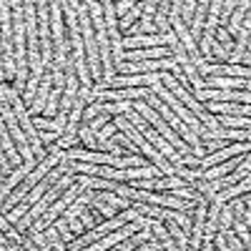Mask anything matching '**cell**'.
Segmentation results:
<instances>
[{"label":"cell","instance_id":"obj_1","mask_svg":"<svg viewBox=\"0 0 251 251\" xmlns=\"http://www.w3.org/2000/svg\"><path fill=\"white\" fill-rule=\"evenodd\" d=\"M91 20L96 28V40H98V50H100V63H103V80H113L116 78V63H113V50H111V38L106 28V13H103V3H88ZM100 80V83H103Z\"/></svg>","mask_w":251,"mask_h":251},{"label":"cell","instance_id":"obj_2","mask_svg":"<svg viewBox=\"0 0 251 251\" xmlns=\"http://www.w3.org/2000/svg\"><path fill=\"white\" fill-rule=\"evenodd\" d=\"M75 10H78V20H80V30H83V43H86V58H88L91 78H96L100 83L103 80V63H100V50H98L96 28H93V20H91L88 3H78L75 0Z\"/></svg>","mask_w":251,"mask_h":251},{"label":"cell","instance_id":"obj_3","mask_svg":"<svg viewBox=\"0 0 251 251\" xmlns=\"http://www.w3.org/2000/svg\"><path fill=\"white\" fill-rule=\"evenodd\" d=\"M66 174H71V163H68V158H63V161L55 166V169H53V171H50V174H48L43 181H40V183L33 188V191H30L28 196H25V201H23V203H18V206L13 208V211H10V214H5V216H8L10 221H15V224H18V221L23 219V216H25V214H28L30 208H33V206H35L40 199H43L48 191H50V188H53V186H55V183H58L63 176H66Z\"/></svg>","mask_w":251,"mask_h":251},{"label":"cell","instance_id":"obj_4","mask_svg":"<svg viewBox=\"0 0 251 251\" xmlns=\"http://www.w3.org/2000/svg\"><path fill=\"white\" fill-rule=\"evenodd\" d=\"M116 126H118V128H121V131H123L126 136H128L131 141H133V146H136V149H141V151H143L146 156L151 158V163L156 166V169H158V171H161L163 176H176V166H174V163H171L169 158H166V156H163L161 151H156L153 146H151L149 141L143 138V133H141V131L136 128V126H133V123H131L128 118H126V116H118V118H116Z\"/></svg>","mask_w":251,"mask_h":251},{"label":"cell","instance_id":"obj_5","mask_svg":"<svg viewBox=\"0 0 251 251\" xmlns=\"http://www.w3.org/2000/svg\"><path fill=\"white\" fill-rule=\"evenodd\" d=\"M133 111H136L146 123H149V126H153V128H156V131H158V133H161V136H163V138L169 141V143L174 146V149L178 151V156H194L191 146H188V143L176 133V131H171V126L166 123V121H163V118H161V116H158V113H156V111H153L146 100H136V103H133Z\"/></svg>","mask_w":251,"mask_h":251},{"label":"cell","instance_id":"obj_6","mask_svg":"<svg viewBox=\"0 0 251 251\" xmlns=\"http://www.w3.org/2000/svg\"><path fill=\"white\" fill-rule=\"evenodd\" d=\"M161 83H163V86L169 88V91H171V93H174V96H176V98L183 103V106H186L188 111H191V113H194V116H196V118H199V121L206 126L208 131H216V128H221V126H219V118H214V116H211V111L203 108L201 103H199L191 93H188V91L181 86V83H178L171 73H161Z\"/></svg>","mask_w":251,"mask_h":251},{"label":"cell","instance_id":"obj_7","mask_svg":"<svg viewBox=\"0 0 251 251\" xmlns=\"http://www.w3.org/2000/svg\"><path fill=\"white\" fill-rule=\"evenodd\" d=\"M73 183H78V178H75L73 174H66V176H63V178H60V181H58V183L50 188V191H48L43 199H40V201H38V203L30 208V211H28L23 219L18 221V228H20V231H28V228H30V226H33L38 219H43V216L48 214L50 203H55V201H58L63 194H66V191H68V188H71Z\"/></svg>","mask_w":251,"mask_h":251},{"label":"cell","instance_id":"obj_8","mask_svg":"<svg viewBox=\"0 0 251 251\" xmlns=\"http://www.w3.org/2000/svg\"><path fill=\"white\" fill-rule=\"evenodd\" d=\"M141 214L136 211V208L131 206L128 211H121L118 216H113V219H108L106 224H100V226H96L93 231H88V234H83L80 239H75L73 244H71V251H83L86 246H91V244H96L98 239H106L108 234H113V231H118V228H123L126 224H131V221H136Z\"/></svg>","mask_w":251,"mask_h":251},{"label":"cell","instance_id":"obj_9","mask_svg":"<svg viewBox=\"0 0 251 251\" xmlns=\"http://www.w3.org/2000/svg\"><path fill=\"white\" fill-rule=\"evenodd\" d=\"M126 118H128V121H131V123L136 126V128H138V131L143 133V138L149 141V143L153 146L156 151H161V153H163L166 158H169V161H171V163L176 166V169H178V166H183V156H178V151L174 149V146H171L169 141H166V138H163V136H161V133H158L156 128H151V126L146 123V121H143V118H141V116H138V113L133 111V108H131L128 113H126Z\"/></svg>","mask_w":251,"mask_h":251},{"label":"cell","instance_id":"obj_10","mask_svg":"<svg viewBox=\"0 0 251 251\" xmlns=\"http://www.w3.org/2000/svg\"><path fill=\"white\" fill-rule=\"evenodd\" d=\"M151 93H156V96H158V98H161V100H163V103H166V106H169L171 111H176V113H178V118H181V121H183V123H186L188 128H191L199 138H203V136L208 133L206 126H203V123H201V121H199V118L191 113V111H188V108L183 106V103H181V100H178V98H176V96L169 91V88L163 86L161 80L156 83V86H151Z\"/></svg>","mask_w":251,"mask_h":251},{"label":"cell","instance_id":"obj_11","mask_svg":"<svg viewBox=\"0 0 251 251\" xmlns=\"http://www.w3.org/2000/svg\"><path fill=\"white\" fill-rule=\"evenodd\" d=\"M141 228H146V219H143V216H138V219H136V221H131V224H126L123 228H118V231L108 234L106 239H100V241H96V244L86 246L83 251H108V249H113V246L123 244L126 239H131V236H133V231H141Z\"/></svg>","mask_w":251,"mask_h":251},{"label":"cell","instance_id":"obj_12","mask_svg":"<svg viewBox=\"0 0 251 251\" xmlns=\"http://www.w3.org/2000/svg\"><path fill=\"white\" fill-rule=\"evenodd\" d=\"M241 153H251V143L226 146V149H221V151H216V153H211V156L201 158L199 169H201V171H208V169H214V166H219V163H224V161H228V158H234V156H241Z\"/></svg>","mask_w":251,"mask_h":251},{"label":"cell","instance_id":"obj_13","mask_svg":"<svg viewBox=\"0 0 251 251\" xmlns=\"http://www.w3.org/2000/svg\"><path fill=\"white\" fill-rule=\"evenodd\" d=\"M169 43V35H136V38H123V48L126 50H141V48H163Z\"/></svg>","mask_w":251,"mask_h":251},{"label":"cell","instance_id":"obj_14","mask_svg":"<svg viewBox=\"0 0 251 251\" xmlns=\"http://www.w3.org/2000/svg\"><path fill=\"white\" fill-rule=\"evenodd\" d=\"M163 58H171L169 48H141V50H126L123 63H141V60H163Z\"/></svg>","mask_w":251,"mask_h":251},{"label":"cell","instance_id":"obj_15","mask_svg":"<svg viewBox=\"0 0 251 251\" xmlns=\"http://www.w3.org/2000/svg\"><path fill=\"white\" fill-rule=\"evenodd\" d=\"M38 8L35 3H25V30H28V53H38Z\"/></svg>","mask_w":251,"mask_h":251},{"label":"cell","instance_id":"obj_16","mask_svg":"<svg viewBox=\"0 0 251 251\" xmlns=\"http://www.w3.org/2000/svg\"><path fill=\"white\" fill-rule=\"evenodd\" d=\"M146 224L151 226L153 236L161 241V246H163L166 251H181V249H178V244H176V239L171 236V231H169V228H166V226H163L158 219H151V216H149V219H146Z\"/></svg>","mask_w":251,"mask_h":251},{"label":"cell","instance_id":"obj_17","mask_svg":"<svg viewBox=\"0 0 251 251\" xmlns=\"http://www.w3.org/2000/svg\"><path fill=\"white\" fill-rule=\"evenodd\" d=\"M50 91H53V75H46V78H43V86H40L38 93H35V100H33V106H30V113H46Z\"/></svg>","mask_w":251,"mask_h":251},{"label":"cell","instance_id":"obj_18","mask_svg":"<svg viewBox=\"0 0 251 251\" xmlns=\"http://www.w3.org/2000/svg\"><path fill=\"white\" fill-rule=\"evenodd\" d=\"M0 146H3V153L10 158V163L15 166V169H20V166H23V163H20V158H23V156H20V151L15 149V143L10 141V131H8L5 123L0 126Z\"/></svg>","mask_w":251,"mask_h":251},{"label":"cell","instance_id":"obj_19","mask_svg":"<svg viewBox=\"0 0 251 251\" xmlns=\"http://www.w3.org/2000/svg\"><path fill=\"white\" fill-rule=\"evenodd\" d=\"M249 8H251V0H244V3H239V8L234 10L231 20H228V25H226V33H228V35H239V30H241V25H244V20H246Z\"/></svg>","mask_w":251,"mask_h":251},{"label":"cell","instance_id":"obj_20","mask_svg":"<svg viewBox=\"0 0 251 251\" xmlns=\"http://www.w3.org/2000/svg\"><path fill=\"white\" fill-rule=\"evenodd\" d=\"M174 10L178 13V18L183 20V25L186 28H191V23H194V15H196V5L199 3H194V0H188V3H181V0H174Z\"/></svg>","mask_w":251,"mask_h":251},{"label":"cell","instance_id":"obj_21","mask_svg":"<svg viewBox=\"0 0 251 251\" xmlns=\"http://www.w3.org/2000/svg\"><path fill=\"white\" fill-rule=\"evenodd\" d=\"M169 13H171V3H161V5H158V13L153 15V23H156V30H161V35H169V33H171V23H169Z\"/></svg>","mask_w":251,"mask_h":251},{"label":"cell","instance_id":"obj_22","mask_svg":"<svg viewBox=\"0 0 251 251\" xmlns=\"http://www.w3.org/2000/svg\"><path fill=\"white\" fill-rule=\"evenodd\" d=\"M96 199L103 201V203H108V206H113V208H123V211H128V208H131V201H128V199H123V196H118V194H113V191H103V194H98Z\"/></svg>","mask_w":251,"mask_h":251},{"label":"cell","instance_id":"obj_23","mask_svg":"<svg viewBox=\"0 0 251 251\" xmlns=\"http://www.w3.org/2000/svg\"><path fill=\"white\" fill-rule=\"evenodd\" d=\"M166 224H171V228H169V231H171V236L176 239L178 249H181V251H188V234L183 231V228H181L176 221H166Z\"/></svg>","mask_w":251,"mask_h":251},{"label":"cell","instance_id":"obj_24","mask_svg":"<svg viewBox=\"0 0 251 251\" xmlns=\"http://www.w3.org/2000/svg\"><path fill=\"white\" fill-rule=\"evenodd\" d=\"M78 136L83 138V143L88 146V151H100V146H98V138H96V133H93V131L88 128V126H80Z\"/></svg>","mask_w":251,"mask_h":251},{"label":"cell","instance_id":"obj_25","mask_svg":"<svg viewBox=\"0 0 251 251\" xmlns=\"http://www.w3.org/2000/svg\"><path fill=\"white\" fill-rule=\"evenodd\" d=\"M141 13H143V3H136V5H133V10H131L128 15L118 20V23H121V28H123V30H131V23H136V18H138Z\"/></svg>","mask_w":251,"mask_h":251},{"label":"cell","instance_id":"obj_26","mask_svg":"<svg viewBox=\"0 0 251 251\" xmlns=\"http://www.w3.org/2000/svg\"><path fill=\"white\" fill-rule=\"evenodd\" d=\"M53 226L58 228V234H60V239H63V241H68V244H73V236H75V234L71 231V226H68V221H66V219L60 216V219H58V221H55Z\"/></svg>","mask_w":251,"mask_h":251},{"label":"cell","instance_id":"obj_27","mask_svg":"<svg viewBox=\"0 0 251 251\" xmlns=\"http://www.w3.org/2000/svg\"><path fill=\"white\" fill-rule=\"evenodd\" d=\"M0 226H3V234L13 239V244H23V236H20V234L15 231V228L10 226V219H8L5 214H3V219H0Z\"/></svg>","mask_w":251,"mask_h":251},{"label":"cell","instance_id":"obj_28","mask_svg":"<svg viewBox=\"0 0 251 251\" xmlns=\"http://www.w3.org/2000/svg\"><path fill=\"white\" fill-rule=\"evenodd\" d=\"M216 40L224 46V50H226L228 55L234 53V40H231V35L226 33V28H219V30H216Z\"/></svg>","mask_w":251,"mask_h":251},{"label":"cell","instance_id":"obj_29","mask_svg":"<svg viewBox=\"0 0 251 251\" xmlns=\"http://www.w3.org/2000/svg\"><path fill=\"white\" fill-rule=\"evenodd\" d=\"M108 121H111V116H108V113H100L96 121H91V123H88V128H91L93 133H98V131H103V128L108 126Z\"/></svg>","mask_w":251,"mask_h":251},{"label":"cell","instance_id":"obj_30","mask_svg":"<svg viewBox=\"0 0 251 251\" xmlns=\"http://www.w3.org/2000/svg\"><path fill=\"white\" fill-rule=\"evenodd\" d=\"M93 208H96V211H100L103 216H108V219H113V216H118L116 211H113V206H108V203H103V201H93Z\"/></svg>","mask_w":251,"mask_h":251},{"label":"cell","instance_id":"obj_31","mask_svg":"<svg viewBox=\"0 0 251 251\" xmlns=\"http://www.w3.org/2000/svg\"><path fill=\"white\" fill-rule=\"evenodd\" d=\"M78 219L83 221V226H86V228H96V216H93L91 211H86V208L80 211V216H78Z\"/></svg>","mask_w":251,"mask_h":251},{"label":"cell","instance_id":"obj_32","mask_svg":"<svg viewBox=\"0 0 251 251\" xmlns=\"http://www.w3.org/2000/svg\"><path fill=\"white\" fill-rule=\"evenodd\" d=\"M133 5H136V3H131V0H123V3H116V13L126 18V15H128V13L133 10Z\"/></svg>","mask_w":251,"mask_h":251},{"label":"cell","instance_id":"obj_33","mask_svg":"<svg viewBox=\"0 0 251 251\" xmlns=\"http://www.w3.org/2000/svg\"><path fill=\"white\" fill-rule=\"evenodd\" d=\"M10 166H13V163H10V158L3 153V156H0V169H3V171H0V176H3V181L10 176Z\"/></svg>","mask_w":251,"mask_h":251},{"label":"cell","instance_id":"obj_34","mask_svg":"<svg viewBox=\"0 0 251 251\" xmlns=\"http://www.w3.org/2000/svg\"><path fill=\"white\" fill-rule=\"evenodd\" d=\"M203 146H206V151H221L226 149V141H203Z\"/></svg>","mask_w":251,"mask_h":251},{"label":"cell","instance_id":"obj_35","mask_svg":"<svg viewBox=\"0 0 251 251\" xmlns=\"http://www.w3.org/2000/svg\"><path fill=\"white\" fill-rule=\"evenodd\" d=\"M216 249H219V251H231V246L226 244V236H224L221 231L216 234Z\"/></svg>","mask_w":251,"mask_h":251},{"label":"cell","instance_id":"obj_36","mask_svg":"<svg viewBox=\"0 0 251 251\" xmlns=\"http://www.w3.org/2000/svg\"><path fill=\"white\" fill-rule=\"evenodd\" d=\"M68 226H71V231H73L75 236H80V234H83V228H86V226H83V221H80V219H75V221H71Z\"/></svg>","mask_w":251,"mask_h":251},{"label":"cell","instance_id":"obj_37","mask_svg":"<svg viewBox=\"0 0 251 251\" xmlns=\"http://www.w3.org/2000/svg\"><path fill=\"white\" fill-rule=\"evenodd\" d=\"M199 163H201V158H196V156H183V166H186V169H188V166L199 169Z\"/></svg>","mask_w":251,"mask_h":251}]
</instances>
